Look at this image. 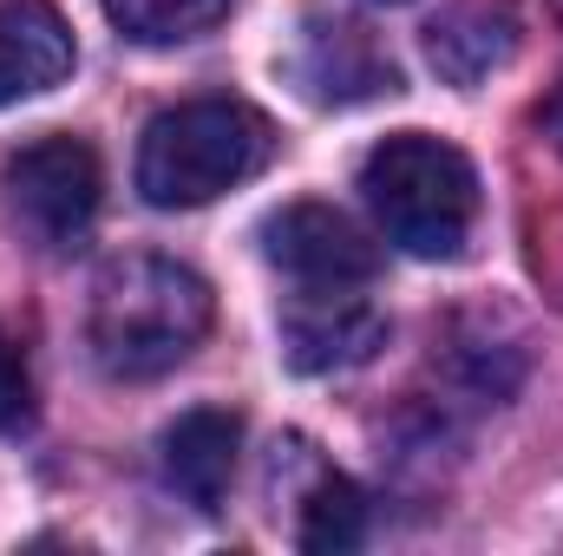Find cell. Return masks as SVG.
<instances>
[{"mask_svg":"<svg viewBox=\"0 0 563 556\" xmlns=\"http://www.w3.org/2000/svg\"><path fill=\"white\" fill-rule=\"evenodd\" d=\"M295 79L314 105H354V99H374V92L400 86L380 40L367 26H347V20H308L301 53H295Z\"/></svg>","mask_w":563,"mask_h":556,"instance_id":"6","label":"cell"},{"mask_svg":"<svg viewBox=\"0 0 563 556\" xmlns=\"http://www.w3.org/2000/svg\"><path fill=\"white\" fill-rule=\"evenodd\" d=\"M0 190H7L13 223H20L33 243L66 249V243H79V236L92 230L99 197H106V170H99V151L86 138L46 132V138L7 151Z\"/></svg>","mask_w":563,"mask_h":556,"instance_id":"4","label":"cell"},{"mask_svg":"<svg viewBox=\"0 0 563 556\" xmlns=\"http://www.w3.org/2000/svg\"><path fill=\"white\" fill-rule=\"evenodd\" d=\"M210 281L170 256H119L92 288V360L112 380H157L197 354L210 334Z\"/></svg>","mask_w":563,"mask_h":556,"instance_id":"1","label":"cell"},{"mask_svg":"<svg viewBox=\"0 0 563 556\" xmlns=\"http://www.w3.org/2000/svg\"><path fill=\"white\" fill-rule=\"evenodd\" d=\"M538 125H544V138H551V144L563 151V86L551 92V99H544V112H538Z\"/></svg>","mask_w":563,"mask_h":556,"instance_id":"14","label":"cell"},{"mask_svg":"<svg viewBox=\"0 0 563 556\" xmlns=\"http://www.w3.org/2000/svg\"><path fill=\"white\" fill-rule=\"evenodd\" d=\"M26 419H33V374H26L20 341L0 327V432H20Z\"/></svg>","mask_w":563,"mask_h":556,"instance_id":"13","label":"cell"},{"mask_svg":"<svg viewBox=\"0 0 563 556\" xmlns=\"http://www.w3.org/2000/svg\"><path fill=\"white\" fill-rule=\"evenodd\" d=\"M367 537V498H361V485H347V478H321L308 498H301V524H295V544L314 556H341L354 551Z\"/></svg>","mask_w":563,"mask_h":556,"instance_id":"12","label":"cell"},{"mask_svg":"<svg viewBox=\"0 0 563 556\" xmlns=\"http://www.w3.org/2000/svg\"><path fill=\"white\" fill-rule=\"evenodd\" d=\"M236 0H106L112 26L139 46H184V40H203L210 26L230 20Z\"/></svg>","mask_w":563,"mask_h":556,"instance_id":"11","label":"cell"},{"mask_svg":"<svg viewBox=\"0 0 563 556\" xmlns=\"http://www.w3.org/2000/svg\"><path fill=\"white\" fill-rule=\"evenodd\" d=\"M269 263L301 288H354L380 269V249L334 210V203H288L263 223Z\"/></svg>","mask_w":563,"mask_h":556,"instance_id":"5","label":"cell"},{"mask_svg":"<svg viewBox=\"0 0 563 556\" xmlns=\"http://www.w3.org/2000/svg\"><path fill=\"white\" fill-rule=\"evenodd\" d=\"M361 197L380 216L387 243H400L420 263H452L478 216V170L459 144L432 132H394L367 151Z\"/></svg>","mask_w":563,"mask_h":556,"instance_id":"3","label":"cell"},{"mask_svg":"<svg viewBox=\"0 0 563 556\" xmlns=\"http://www.w3.org/2000/svg\"><path fill=\"white\" fill-rule=\"evenodd\" d=\"M276 151V132L243 99H184L139 138V190L151 210H197L250 184Z\"/></svg>","mask_w":563,"mask_h":556,"instance_id":"2","label":"cell"},{"mask_svg":"<svg viewBox=\"0 0 563 556\" xmlns=\"http://www.w3.org/2000/svg\"><path fill=\"white\" fill-rule=\"evenodd\" d=\"M236 458H243V419L223 413V407H197L164 432V485L177 498H190L197 511H217L230 478H236Z\"/></svg>","mask_w":563,"mask_h":556,"instance_id":"8","label":"cell"},{"mask_svg":"<svg viewBox=\"0 0 563 556\" xmlns=\"http://www.w3.org/2000/svg\"><path fill=\"white\" fill-rule=\"evenodd\" d=\"M518 53V20L492 0H459L426 26V59L445 86H478Z\"/></svg>","mask_w":563,"mask_h":556,"instance_id":"10","label":"cell"},{"mask_svg":"<svg viewBox=\"0 0 563 556\" xmlns=\"http://www.w3.org/2000/svg\"><path fill=\"white\" fill-rule=\"evenodd\" d=\"M79 46L53 0H0V105L40 99L73 73Z\"/></svg>","mask_w":563,"mask_h":556,"instance_id":"7","label":"cell"},{"mask_svg":"<svg viewBox=\"0 0 563 556\" xmlns=\"http://www.w3.org/2000/svg\"><path fill=\"white\" fill-rule=\"evenodd\" d=\"M380 334H387V321H380L374 308H361L354 294H341V288H314V301L295 308L288 327H282L288 360H295L301 374L354 367V360H367V354L380 347Z\"/></svg>","mask_w":563,"mask_h":556,"instance_id":"9","label":"cell"}]
</instances>
